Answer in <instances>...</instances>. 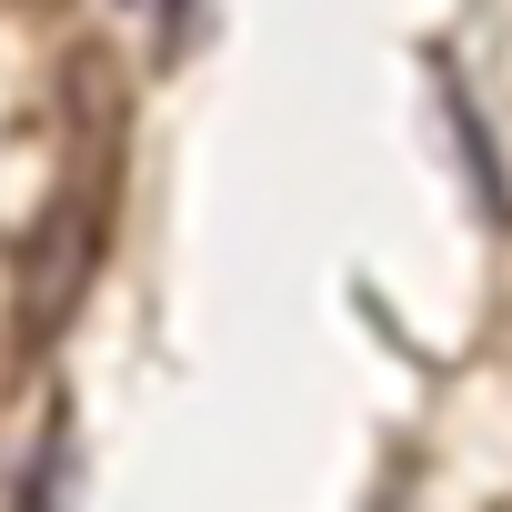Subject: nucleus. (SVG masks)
<instances>
[{"instance_id":"1","label":"nucleus","mask_w":512,"mask_h":512,"mask_svg":"<svg viewBox=\"0 0 512 512\" xmlns=\"http://www.w3.org/2000/svg\"><path fill=\"white\" fill-rule=\"evenodd\" d=\"M91 262H101V211L91 201H51V221L31 231V262H21V342H51L81 312Z\"/></svg>"},{"instance_id":"2","label":"nucleus","mask_w":512,"mask_h":512,"mask_svg":"<svg viewBox=\"0 0 512 512\" xmlns=\"http://www.w3.org/2000/svg\"><path fill=\"white\" fill-rule=\"evenodd\" d=\"M442 101H452V131H462V161H472V201H482V221L502 231L512 221V181H502V161H492V141H482V121H472V91L442 71Z\"/></svg>"},{"instance_id":"3","label":"nucleus","mask_w":512,"mask_h":512,"mask_svg":"<svg viewBox=\"0 0 512 512\" xmlns=\"http://www.w3.org/2000/svg\"><path fill=\"white\" fill-rule=\"evenodd\" d=\"M161 41H171V51L191 41V0H161Z\"/></svg>"}]
</instances>
